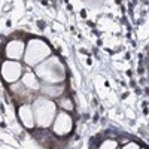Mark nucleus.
I'll return each mask as SVG.
<instances>
[{
  "label": "nucleus",
  "instance_id": "nucleus-10",
  "mask_svg": "<svg viewBox=\"0 0 149 149\" xmlns=\"http://www.w3.org/2000/svg\"><path fill=\"white\" fill-rule=\"evenodd\" d=\"M57 106H60L63 110H66V112H70V110H73V103H72V98H69V97H58V102H57Z\"/></svg>",
  "mask_w": 149,
  "mask_h": 149
},
{
  "label": "nucleus",
  "instance_id": "nucleus-12",
  "mask_svg": "<svg viewBox=\"0 0 149 149\" xmlns=\"http://www.w3.org/2000/svg\"><path fill=\"white\" fill-rule=\"evenodd\" d=\"M122 149H140V146L136 143V142H128L122 146Z\"/></svg>",
  "mask_w": 149,
  "mask_h": 149
},
{
  "label": "nucleus",
  "instance_id": "nucleus-7",
  "mask_svg": "<svg viewBox=\"0 0 149 149\" xmlns=\"http://www.w3.org/2000/svg\"><path fill=\"white\" fill-rule=\"evenodd\" d=\"M18 118L22 122V125L31 130L36 127V119H34V112H33V106L29 103H24L19 106L18 109Z\"/></svg>",
  "mask_w": 149,
  "mask_h": 149
},
{
  "label": "nucleus",
  "instance_id": "nucleus-11",
  "mask_svg": "<svg viewBox=\"0 0 149 149\" xmlns=\"http://www.w3.org/2000/svg\"><path fill=\"white\" fill-rule=\"evenodd\" d=\"M98 149H118V142L113 140V139H107V140L100 143Z\"/></svg>",
  "mask_w": 149,
  "mask_h": 149
},
{
  "label": "nucleus",
  "instance_id": "nucleus-13",
  "mask_svg": "<svg viewBox=\"0 0 149 149\" xmlns=\"http://www.w3.org/2000/svg\"><path fill=\"white\" fill-rule=\"evenodd\" d=\"M140 149H142V148H140Z\"/></svg>",
  "mask_w": 149,
  "mask_h": 149
},
{
  "label": "nucleus",
  "instance_id": "nucleus-2",
  "mask_svg": "<svg viewBox=\"0 0 149 149\" xmlns=\"http://www.w3.org/2000/svg\"><path fill=\"white\" fill-rule=\"evenodd\" d=\"M33 112L36 119V127L39 128H49L57 116V103L45 95L36 97L33 102Z\"/></svg>",
  "mask_w": 149,
  "mask_h": 149
},
{
  "label": "nucleus",
  "instance_id": "nucleus-4",
  "mask_svg": "<svg viewBox=\"0 0 149 149\" xmlns=\"http://www.w3.org/2000/svg\"><path fill=\"white\" fill-rule=\"evenodd\" d=\"M24 67L19 61H15V60H6L2 63V67H0V74L5 82L8 84H15L18 81H21V76H22V72Z\"/></svg>",
  "mask_w": 149,
  "mask_h": 149
},
{
  "label": "nucleus",
  "instance_id": "nucleus-5",
  "mask_svg": "<svg viewBox=\"0 0 149 149\" xmlns=\"http://www.w3.org/2000/svg\"><path fill=\"white\" fill-rule=\"evenodd\" d=\"M73 130V119L69 115V112L61 110L57 112V116L52 122V131L55 136H60V137H64V136H69Z\"/></svg>",
  "mask_w": 149,
  "mask_h": 149
},
{
  "label": "nucleus",
  "instance_id": "nucleus-3",
  "mask_svg": "<svg viewBox=\"0 0 149 149\" xmlns=\"http://www.w3.org/2000/svg\"><path fill=\"white\" fill-rule=\"evenodd\" d=\"M51 57V46L42 39H30L26 43V52H24V63L30 67H36Z\"/></svg>",
  "mask_w": 149,
  "mask_h": 149
},
{
  "label": "nucleus",
  "instance_id": "nucleus-1",
  "mask_svg": "<svg viewBox=\"0 0 149 149\" xmlns=\"http://www.w3.org/2000/svg\"><path fill=\"white\" fill-rule=\"evenodd\" d=\"M34 73L42 82L63 84L66 79V67L58 57L51 55L34 67Z\"/></svg>",
  "mask_w": 149,
  "mask_h": 149
},
{
  "label": "nucleus",
  "instance_id": "nucleus-8",
  "mask_svg": "<svg viewBox=\"0 0 149 149\" xmlns=\"http://www.w3.org/2000/svg\"><path fill=\"white\" fill-rule=\"evenodd\" d=\"M39 91L48 98H58L64 93V85L63 84H46V82H43V84H40Z\"/></svg>",
  "mask_w": 149,
  "mask_h": 149
},
{
  "label": "nucleus",
  "instance_id": "nucleus-9",
  "mask_svg": "<svg viewBox=\"0 0 149 149\" xmlns=\"http://www.w3.org/2000/svg\"><path fill=\"white\" fill-rule=\"evenodd\" d=\"M21 84L26 86L27 90H30V91H39V90H40L39 78L36 76L34 72H26V73H22V76H21Z\"/></svg>",
  "mask_w": 149,
  "mask_h": 149
},
{
  "label": "nucleus",
  "instance_id": "nucleus-6",
  "mask_svg": "<svg viewBox=\"0 0 149 149\" xmlns=\"http://www.w3.org/2000/svg\"><path fill=\"white\" fill-rule=\"evenodd\" d=\"M24 52H26V42L19 39H12L5 46V55L8 57V60L19 61L21 58H24Z\"/></svg>",
  "mask_w": 149,
  "mask_h": 149
}]
</instances>
